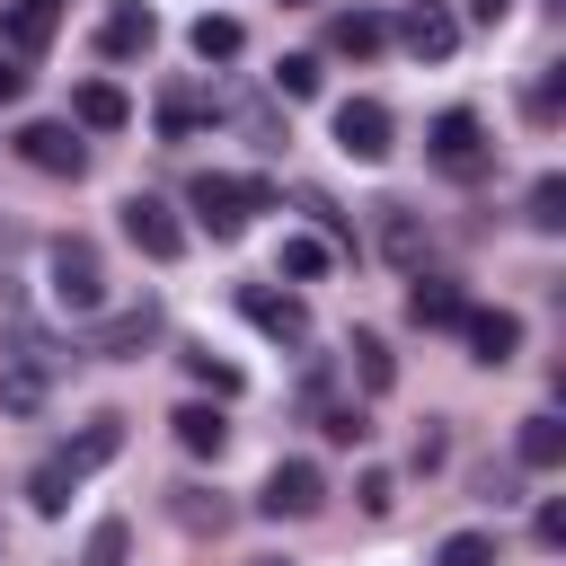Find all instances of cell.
I'll return each mask as SVG.
<instances>
[{"instance_id":"6da1fadb","label":"cell","mask_w":566,"mask_h":566,"mask_svg":"<svg viewBox=\"0 0 566 566\" xmlns=\"http://www.w3.org/2000/svg\"><path fill=\"white\" fill-rule=\"evenodd\" d=\"M44 274H53V310L62 318H97L106 310V256H97V239H53L44 248Z\"/></svg>"},{"instance_id":"7a4b0ae2","label":"cell","mask_w":566,"mask_h":566,"mask_svg":"<svg viewBox=\"0 0 566 566\" xmlns=\"http://www.w3.org/2000/svg\"><path fill=\"white\" fill-rule=\"evenodd\" d=\"M186 203H195V221H203L212 239H239L248 212H274V186H265V177H212V168H203V177L186 186Z\"/></svg>"},{"instance_id":"3957f363","label":"cell","mask_w":566,"mask_h":566,"mask_svg":"<svg viewBox=\"0 0 566 566\" xmlns=\"http://www.w3.org/2000/svg\"><path fill=\"white\" fill-rule=\"evenodd\" d=\"M424 159H433L442 177H460V186L486 177V124H478L469 106H442V115L424 124Z\"/></svg>"},{"instance_id":"277c9868","label":"cell","mask_w":566,"mask_h":566,"mask_svg":"<svg viewBox=\"0 0 566 566\" xmlns=\"http://www.w3.org/2000/svg\"><path fill=\"white\" fill-rule=\"evenodd\" d=\"M318 504H327V469L318 460H274L265 486H256V513L265 522H310Z\"/></svg>"},{"instance_id":"5b68a950","label":"cell","mask_w":566,"mask_h":566,"mask_svg":"<svg viewBox=\"0 0 566 566\" xmlns=\"http://www.w3.org/2000/svg\"><path fill=\"white\" fill-rule=\"evenodd\" d=\"M336 150L363 159V168H380V159L398 150V115H389L380 97H345V106H336Z\"/></svg>"},{"instance_id":"8992f818","label":"cell","mask_w":566,"mask_h":566,"mask_svg":"<svg viewBox=\"0 0 566 566\" xmlns=\"http://www.w3.org/2000/svg\"><path fill=\"white\" fill-rule=\"evenodd\" d=\"M18 159H27L35 177H80V168H88V142H80L62 115H35V124H18Z\"/></svg>"},{"instance_id":"52a82bcc","label":"cell","mask_w":566,"mask_h":566,"mask_svg":"<svg viewBox=\"0 0 566 566\" xmlns=\"http://www.w3.org/2000/svg\"><path fill=\"white\" fill-rule=\"evenodd\" d=\"M124 239H133L150 265H177V256H186V221L168 212V195H124Z\"/></svg>"},{"instance_id":"ba28073f","label":"cell","mask_w":566,"mask_h":566,"mask_svg":"<svg viewBox=\"0 0 566 566\" xmlns=\"http://www.w3.org/2000/svg\"><path fill=\"white\" fill-rule=\"evenodd\" d=\"M239 318H248L256 336H274V345H310V310H301V292H274V283H239Z\"/></svg>"},{"instance_id":"9c48e42d","label":"cell","mask_w":566,"mask_h":566,"mask_svg":"<svg viewBox=\"0 0 566 566\" xmlns=\"http://www.w3.org/2000/svg\"><path fill=\"white\" fill-rule=\"evenodd\" d=\"M389 35H398V44L416 53V62H451V53H460V18H451L442 0H407Z\"/></svg>"},{"instance_id":"30bf717a","label":"cell","mask_w":566,"mask_h":566,"mask_svg":"<svg viewBox=\"0 0 566 566\" xmlns=\"http://www.w3.org/2000/svg\"><path fill=\"white\" fill-rule=\"evenodd\" d=\"M142 345H159V301H133V310H106V318L88 327V354H106V363H133Z\"/></svg>"},{"instance_id":"8fae6325","label":"cell","mask_w":566,"mask_h":566,"mask_svg":"<svg viewBox=\"0 0 566 566\" xmlns=\"http://www.w3.org/2000/svg\"><path fill=\"white\" fill-rule=\"evenodd\" d=\"M150 44H159L150 0H106V18H97V53H106V62H133V53H150Z\"/></svg>"},{"instance_id":"7c38bea8","label":"cell","mask_w":566,"mask_h":566,"mask_svg":"<svg viewBox=\"0 0 566 566\" xmlns=\"http://www.w3.org/2000/svg\"><path fill=\"white\" fill-rule=\"evenodd\" d=\"M371 212H380V256H389L398 274H424V248H433L424 212H416V203H398V195H389V203H371Z\"/></svg>"},{"instance_id":"4fadbf2b","label":"cell","mask_w":566,"mask_h":566,"mask_svg":"<svg viewBox=\"0 0 566 566\" xmlns=\"http://www.w3.org/2000/svg\"><path fill=\"white\" fill-rule=\"evenodd\" d=\"M460 336H469V363H486V371H504L513 354H522V318L513 310H460Z\"/></svg>"},{"instance_id":"5bb4252c","label":"cell","mask_w":566,"mask_h":566,"mask_svg":"<svg viewBox=\"0 0 566 566\" xmlns=\"http://www.w3.org/2000/svg\"><path fill=\"white\" fill-rule=\"evenodd\" d=\"M44 398H53V363H35V354H9L0 363V416H44Z\"/></svg>"},{"instance_id":"9a60e30c","label":"cell","mask_w":566,"mask_h":566,"mask_svg":"<svg viewBox=\"0 0 566 566\" xmlns=\"http://www.w3.org/2000/svg\"><path fill=\"white\" fill-rule=\"evenodd\" d=\"M71 124H80V133H124V124H133V97H124L115 80H80V88H71Z\"/></svg>"},{"instance_id":"2e32d148","label":"cell","mask_w":566,"mask_h":566,"mask_svg":"<svg viewBox=\"0 0 566 566\" xmlns=\"http://www.w3.org/2000/svg\"><path fill=\"white\" fill-rule=\"evenodd\" d=\"M380 44H389V18H380V9H336V18H327V53L371 62Z\"/></svg>"},{"instance_id":"e0dca14e","label":"cell","mask_w":566,"mask_h":566,"mask_svg":"<svg viewBox=\"0 0 566 566\" xmlns=\"http://www.w3.org/2000/svg\"><path fill=\"white\" fill-rule=\"evenodd\" d=\"M513 460H522V469H566V416H557V407L522 416V433H513Z\"/></svg>"},{"instance_id":"ac0fdd59","label":"cell","mask_w":566,"mask_h":566,"mask_svg":"<svg viewBox=\"0 0 566 566\" xmlns=\"http://www.w3.org/2000/svg\"><path fill=\"white\" fill-rule=\"evenodd\" d=\"M80 486H88V478L71 469V451H44V460L27 469V504H35V513H71V495H80Z\"/></svg>"},{"instance_id":"d6986e66","label":"cell","mask_w":566,"mask_h":566,"mask_svg":"<svg viewBox=\"0 0 566 566\" xmlns=\"http://www.w3.org/2000/svg\"><path fill=\"white\" fill-rule=\"evenodd\" d=\"M460 310H469V292L451 274H416V292H407V318L416 327H460Z\"/></svg>"},{"instance_id":"ffe728a7","label":"cell","mask_w":566,"mask_h":566,"mask_svg":"<svg viewBox=\"0 0 566 566\" xmlns=\"http://www.w3.org/2000/svg\"><path fill=\"white\" fill-rule=\"evenodd\" d=\"M62 451H71V469H80V478H97V469L124 451V416H115V407H106V416H88V424H80Z\"/></svg>"},{"instance_id":"44dd1931","label":"cell","mask_w":566,"mask_h":566,"mask_svg":"<svg viewBox=\"0 0 566 566\" xmlns=\"http://www.w3.org/2000/svg\"><path fill=\"white\" fill-rule=\"evenodd\" d=\"M44 44H53V9H35V0H18V9L0 18V53H9V62H35Z\"/></svg>"},{"instance_id":"7402d4cb","label":"cell","mask_w":566,"mask_h":566,"mask_svg":"<svg viewBox=\"0 0 566 566\" xmlns=\"http://www.w3.org/2000/svg\"><path fill=\"white\" fill-rule=\"evenodd\" d=\"M186 44H195V62H239V53H248V27L221 18V9H203V18L186 27Z\"/></svg>"},{"instance_id":"603a6c76","label":"cell","mask_w":566,"mask_h":566,"mask_svg":"<svg viewBox=\"0 0 566 566\" xmlns=\"http://www.w3.org/2000/svg\"><path fill=\"white\" fill-rule=\"evenodd\" d=\"M212 115H221V106H212V97H195V88H168V97H159V115H150V124H159V142H195V133H203V124H212Z\"/></svg>"},{"instance_id":"cb8c5ba5","label":"cell","mask_w":566,"mask_h":566,"mask_svg":"<svg viewBox=\"0 0 566 566\" xmlns=\"http://www.w3.org/2000/svg\"><path fill=\"white\" fill-rule=\"evenodd\" d=\"M168 424H177V451H195V460H221V442H230L221 407H203V398H195V407H177Z\"/></svg>"},{"instance_id":"d4e9b609","label":"cell","mask_w":566,"mask_h":566,"mask_svg":"<svg viewBox=\"0 0 566 566\" xmlns=\"http://www.w3.org/2000/svg\"><path fill=\"white\" fill-rule=\"evenodd\" d=\"M168 513H177L186 531H230V504H221L212 486H177V495H168Z\"/></svg>"},{"instance_id":"484cf974","label":"cell","mask_w":566,"mask_h":566,"mask_svg":"<svg viewBox=\"0 0 566 566\" xmlns=\"http://www.w3.org/2000/svg\"><path fill=\"white\" fill-rule=\"evenodd\" d=\"M124 557H133V522H115V513H106V522L80 539V557H71V566H124Z\"/></svg>"},{"instance_id":"4316f807","label":"cell","mask_w":566,"mask_h":566,"mask_svg":"<svg viewBox=\"0 0 566 566\" xmlns=\"http://www.w3.org/2000/svg\"><path fill=\"white\" fill-rule=\"evenodd\" d=\"M522 221H531V230H566V177H557V168H548V177H531Z\"/></svg>"},{"instance_id":"83f0119b","label":"cell","mask_w":566,"mask_h":566,"mask_svg":"<svg viewBox=\"0 0 566 566\" xmlns=\"http://www.w3.org/2000/svg\"><path fill=\"white\" fill-rule=\"evenodd\" d=\"M327 256H336V248H327L318 230H301V239H283V256H274V265H283L292 283H318V274H327Z\"/></svg>"},{"instance_id":"f1b7e54d","label":"cell","mask_w":566,"mask_h":566,"mask_svg":"<svg viewBox=\"0 0 566 566\" xmlns=\"http://www.w3.org/2000/svg\"><path fill=\"white\" fill-rule=\"evenodd\" d=\"M186 371H195L212 398H239V389H248V371H239V363H221L212 345H186Z\"/></svg>"},{"instance_id":"f546056e","label":"cell","mask_w":566,"mask_h":566,"mask_svg":"<svg viewBox=\"0 0 566 566\" xmlns=\"http://www.w3.org/2000/svg\"><path fill=\"white\" fill-rule=\"evenodd\" d=\"M345 354H354V371H363V389H389V380H398V363H389V345H380L371 327H363V336H354Z\"/></svg>"},{"instance_id":"4dcf8cb0","label":"cell","mask_w":566,"mask_h":566,"mask_svg":"<svg viewBox=\"0 0 566 566\" xmlns=\"http://www.w3.org/2000/svg\"><path fill=\"white\" fill-rule=\"evenodd\" d=\"M274 97H318V53H283L274 62Z\"/></svg>"},{"instance_id":"1f68e13d","label":"cell","mask_w":566,"mask_h":566,"mask_svg":"<svg viewBox=\"0 0 566 566\" xmlns=\"http://www.w3.org/2000/svg\"><path fill=\"white\" fill-rule=\"evenodd\" d=\"M433 566H495V539H486V531H451V539L433 548Z\"/></svg>"},{"instance_id":"d6a6232c","label":"cell","mask_w":566,"mask_h":566,"mask_svg":"<svg viewBox=\"0 0 566 566\" xmlns=\"http://www.w3.org/2000/svg\"><path fill=\"white\" fill-rule=\"evenodd\" d=\"M522 106H531V124H557V62H539V80L522 88Z\"/></svg>"},{"instance_id":"836d02e7","label":"cell","mask_w":566,"mask_h":566,"mask_svg":"<svg viewBox=\"0 0 566 566\" xmlns=\"http://www.w3.org/2000/svg\"><path fill=\"white\" fill-rule=\"evenodd\" d=\"M478 495H486V504H522V478H513V469H495V460H486V469H478Z\"/></svg>"},{"instance_id":"e575fe53","label":"cell","mask_w":566,"mask_h":566,"mask_svg":"<svg viewBox=\"0 0 566 566\" xmlns=\"http://www.w3.org/2000/svg\"><path fill=\"white\" fill-rule=\"evenodd\" d=\"M398 504V478L389 469H363V513H389Z\"/></svg>"},{"instance_id":"d590c367","label":"cell","mask_w":566,"mask_h":566,"mask_svg":"<svg viewBox=\"0 0 566 566\" xmlns=\"http://www.w3.org/2000/svg\"><path fill=\"white\" fill-rule=\"evenodd\" d=\"M531 531H539V548H566V504H539V522H531Z\"/></svg>"},{"instance_id":"8d00e7d4","label":"cell","mask_w":566,"mask_h":566,"mask_svg":"<svg viewBox=\"0 0 566 566\" xmlns=\"http://www.w3.org/2000/svg\"><path fill=\"white\" fill-rule=\"evenodd\" d=\"M18 97H27V62H9V53H0V106H18Z\"/></svg>"},{"instance_id":"74e56055","label":"cell","mask_w":566,"mask_h":566,"mask_svg":"<svg viewBox=\"0 0 566 566\" xmlns=\"http://www.w3.org/2000/svg\"><path fill=\"white\" fill-rule=\"evenodd\" d=\"M504 9H513V0H469V18H478V27H495Z\"/></svg>"},{"instance_id":"f35d334b","label":"cell","mask_w":566,"mask_h":566,"mask_svg":"<svg viewBox=\"0 0 566 566\" xmlns=\"http://www.w3.org/2000/svg\"><path fill=\"white\" fill-rule=\"evenodd\" d=\"M35 9H53V18H62V0H35Z\"/></svg>"},{"instance_id":"ab89813d","label":"cell","mask_w":566,"mask_h":566,"mask_svg":"<svg viewBox=\"0 0 566 566\" xmlns=\"http://www.w3.org/2000/svg\"><path fill=\"white\" fill-rule=\"evenodd\" d=\"M292 9H318V0H292Z\"/></svg>"},{"instance_id":"60d3db41","label":"cell","mask_w":566,"mask_h":566,"mask_svg":"<svg viewBox=\"0 0 566 566\" xmlns=\"http://www.w3.org/2000/svg\"><path fill=\"white\" fill-rule=\"evenodd\" d=\"M256 566H283V557H256Z\"/></svg>"}]
</instances>
